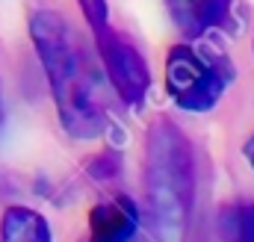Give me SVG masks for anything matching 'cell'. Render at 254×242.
<instances>
[{"mask_svg": "<svg viewBox=\"0 0 254 242\" xmlns=\"http://www.w3.org/2000/svg\"><path fill=\"white\" fill-rule=\"evenodd\" d=\"M30 39L48 77L60 127L71 139H98L107 130L110 119L98 98L92 68L68 21L57 9L39 6L30 12Z\"/></svg>", "mask_w": 254, "mask_h": 242, "instance_id": "1", "label": "cell"}, {"mask_svg": "<svg viewBox=\"0 0 254 242\" xmlns=\"http://www.w3.org/2000/svg\"><path fill=\"white\" fill-rule=\"evenodd\" d=\"M145 192L160 242H184L195 204V154L172 119H157L145 139Z\"/></svg>", "mask_w": 254, "mask_h": 242, "instance_id": "2", "label": "cell"}, {"mask_svg": "<svg viewBox=\"0 0 254 242\" xmlns=\"http://www.w3.org/2000/svg\"><path fill=\"white\" fill-rule=\"evenodd\" d=\"M237 71L228 54L216 48H198L192 42H178L166 54V92L175 107L187 113H210Z\"/></svg>", "mask_w": 254, "mask_h": 242, "instance_id": "3", "label": "cell"}, {"mask_svg": "<svg viewBox=\"0 0 254 242\" xmlns=\"http://www.w3.org/2000/svg\"><path fill=\"white\" fill-rule=\"evenodd\" d=\"M95 48H98L104 71H107L116 95L122 98V104L130 110H142V104L151 92V68L142 57V51L133 45V39L122 30L107 27L104 33L95 36Z\"/></svg>", "mask_w": 254, "mask_h": 242, "instance_id": "4", "label": "cell"}, {"mask_svg": "<svg viewBox=\"0 0 254 242\" xmlns=\"http://www.w3.org/2000/svg\"><path fill=\"white\" fill-rule=\"evenodd\" d=\"M139 231V210L127 195L107 198L89 210V240L95 242H130Z\"/></svg>", "mask_w": 254, "mask_h": 242, "instance_id": "5", "label": "cell"}, {"mask_svg": "<svg viewBox=\"0 0 254 242\" xmlns=\"http://www.w3.org/2000/svg\"><path fill=\"white\" fill-rule=\"evenodd\" d=\"M166 6L178 33L187 42L204 39L210 30L222 27L231 15V0H166Z\"/></svg>", "mask_w": 254, "mask_h": 242, "instance_id": "6", "label": "cell"}, {"mask_svg": "<svg viewBox=\"0 0 254 242\" xmlns=\"http://www.w3.org/2000/svg\"><path fill=\"white\" fill-rule=\"evenodd\" d=\"M0 242H54L51 222L33 207H6L0 216Z\"/></svg>", "mask_w": 254, "mask_h": 242, "instance_id": "7", "label": "cell"}, {"mask_svg": "<svg viewBox=\"0 0 254 242\" xmlns=\"http://www.w3.org/2000/svg\"><path fill=\"white\" fill-rule=\"evenodd\" d=\"M77 6H80L92 36H98L110 27V3L107 0H77Z\"/></svg>", "mask_w": 254, "mask_h": 242, "instance_id": "8", "label": "cell"}, {"mask_svg": "<svg viewBox=\"0 0 254 242\" xmlns=\"http://www.w3.org/2000/svg\"><path fill=\"white\" fill-rule=\"evenodd\" d=\"M237 242H254V201L237 210Z\"/></svg>", "mask_w": 254, "mask_h": 242, "instance_id": "9", "label": "cell"}, {"mask_svg": "<svg viewBox=\"0 0 254 242\" xmlns=\"http://www.w3.org/2000/svg\"><path fill=\"white\" fill-rule=\"evenodd\" d=\"M243 154H246V160H249V166L254 169V133L246 139V145H243Z\"/></svg>", "mask_w": 254, "mask_h": 242, "instance_id": "10", "label": "cell"}, {"mask_svg": "<svg viewBox=\"0 0 254 242\" xmlns=\"http://www.w3.org/2000/svg\"><path fill=\"white\" fill-rule=\"evenodd\" d=\"M83 242H95V240H89V237H86V240H83Z\"/></svg>", "mask_w": 254, "mask_h": 242, "instance_id": "11", "label": "cell"}]
</instances>
